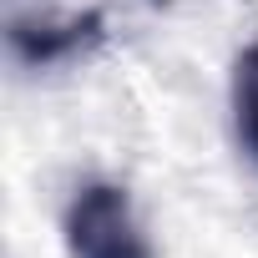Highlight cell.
Instances as JSON below:
<instances>
[{
    "label": "cell",
    "instance_id": "obj_1",
    "mask_svg": "<svg viewBox=\"0 0 258 258\" xmlns=\"http://www.w3.org/2000/svg\"><path fill=\"white\" fill-rule=\"evenodd\" d=\"M71 258H152V243L132 213V198L116 182H81L66 208Z\"/></svg>",
    "mask_w": 258,
    "mask_h": 258
},
{
    "label": "cell",
    "instance_id": "obj_2",
    "mask_svg": "<svg viewBox=\"0 0 258 258\" xmlns=\"http://www.w3.org/2000/svg\"><path fill=\"white\" fill-rule=\"evenodd\" d=\"M101 11H86V16H71V21H11V51L26 61V66H61V61H76L86 51L101 46Z\"/></svg>",
    "mask_w": 258,
    "mask_h": 258
},
{
    "label": "cell",
    "instance_id": "obj_3",
    "mask_svg": "<svg viewBox=\"0 0 258 258\" xmlns=\"http://www.w3.org/2000/svg\"><path fill=\"white\" fill-rule=\"evenodd\" d=\"M233 126L243 152L258 162V41L243 46L233 61Z\"/></svg>",
    "mask_w": 258,
    "mask_h": 258
},
{
    "label": "cell",
    "instance_id": "obj_4",
    "mask_svg": "<svg viewBox=\"0 0 258 258\" xmlns=\"http://www.w3.org/2000/svg\"><path fill=\"white\" fill-rule=\"evenodd\" d=\"M152 6H167V0H152Z\"/></svg>",
    "mask_w": 258,
    "mask_h": 258
}]
</instances>
